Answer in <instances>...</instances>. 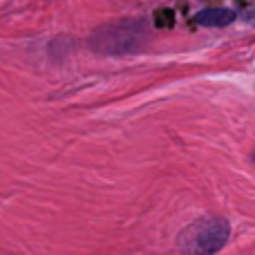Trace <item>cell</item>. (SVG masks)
I'll return each mask as SVG.
<instances>
[{"label": "cell", "mask_w": 255, "mask_h": 255, "mask_svg": "<svg viewBox=\"0 0 255 255\" xmlns=\"http://www.w3.org/2000/svg\"><path fill=\"white\" fill-rule=\"evenodd\" d=\"M150 36V27L143 18H124L117 22L99 27L92 31L88 45L90 49L108 56H124V54L139 52Z\"/></svg>", "instance_id": "cell-1"}, {"label": "cell", "mask_w": 255, "mask_h": 255, "mask_svg": "<svg viewBox=\"0 0 255 255\" xmlns=\"http://www.w3.org/2000/svg\"><path fill=\"white\" fill-rule=\"evenodd\" d=\"M172 25H175V11L168 7H159L154 11V27L166 29V27H172Z\"/></svg>", "instance_id": "cell-4"}, {"label": "cell", "mask_w": 255, "mask_h": 255, "mask_svg": "<svg viewBox=\"0 0 255 255\" xmlns=\"http://www.w3.org/2000/svg\"><path fill=\"white\" fill-rule=\"evenodd\" d=\"M235 18L238 13L226 7H208L195 13V22L202 27H229L231 22H235Z\"/></svg>", "instance_id": "cell-3"}, {"label": "cell", "mask_w": 255, "mask_h": 255, "mask_svg": "<svg viewBox=\"0 0 255 255\" xmlns=\"http://www.w3.org/2000/svg\"><path fill=\"white\" fill-rule=\"evenodd\" d=\"M231 240V224L222 215H206L190 222L177 238L181 255H217Z\"/></svg>", "instance_id": "cell-2"}]
</instances>
